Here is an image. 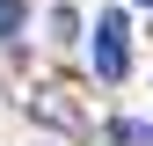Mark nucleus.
<instances>
[{
  "mask_svg": "<svg viewBox=\"0 0 153 146\" xmlns=\"http://www.w3.org/2000/svg\"><path fill=\"white\" fill-rule=\"evenodd\" d=\"M95 73L102 80H124L131 73V29H124V15H102L95 22Z\"/></svg>",
  "mask_w": 153,
  "mask_h": 146,
  "instance_id": "nucleus-1",
  "label": "nucleus"
},
{
  "mask_svg": "<svg viewBox=\"0 0 153 146\" xmlns=\"http://www.w3.org/2000/svg\"><path fill=\"white\" fill-rule=\"evenodd\" d=\"M109 139H117V146H153V132H146V124H131V117L109 124Z\"/></svg>",
  "mask_w": 153,
  "mask_h": 146,
  "instance_id": "nucleus-2",
  "label": "nucleus"
},
{
  "mask_svg": "<svg viewBox=\"0 0 153 146\" xmlns=\"http://www.w3.org/2000/svg\"><path fill=\"white\" fill-rule=\"evenodd\" d=\"M22 15H29L22 0H0V36H15V29H22Z\"/></svg>",
  "mask_w": 153,
  "mask_h": 146,
  "instance_id": "nucleus-3",
  "label": "nucleus"
},
{
  "mask_svg": "<svg viewBox=\"0 0 153 146\" xmlns=\"http://www.w3.org/2000/svg\"><path fill=\"white\" fill-rule=\"evenodd\" d=\"M73 29H80V22H73V7H59V15H51V44H73Z\"/></svg>",
  "mask_w": 153,
  "mask_h": 146,
  "instance_id": "nucleus-4",
  "label": "nucleus"
},
{
  "mask_svg": "<svg viewBox=\"0 0 153 146\" xmlns=\"http://www.w3.org/2000/svg\"><path fill=\"white\" fill-rule=\"evenodd\" d=\"M139 7H153V0H139Z\"/></svg>",
  "mask_w": 153,
  "mask_h": 146,
  "instance_id": "nucleus-5",
  "label": "nucleus"
}]
</instances>
